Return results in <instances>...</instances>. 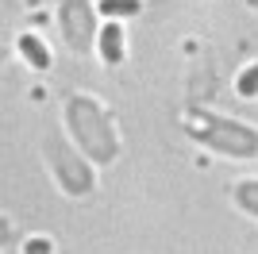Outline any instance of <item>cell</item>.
Segmentation results:
<instances>
[{
    "instance_id": "cell-1",
    "label": "cell",
    "mask_w": 258,
    "mask_h": 254,
    "mask_svg": "<svg viewBox=\"0 0 258 254\" xmlns=\"http://www.w3.org/2000/svg\"><path fill=\"white\" fill-rule=\"evenodd\" d=\"M66 127H70V135H74L77 150L93 162H116L119 154V139H116V123L108 116L104 108L85 93H74L66 100Z\"/></svg>"
},
{
    "instance_id": "cell-2",
    "label": "cell",
    "mask_w": 258,
    "mask_h": 254,
    "mask_svg": "<svg viewBox=\"0 0 258 254\" xmlns=\"http://www.w3.org/2000/svg\"><path fill=\"white\" fill-rule=\"evenodd\" d=\"M185 131L201 147L216 150V154H227V158H254L258 154V131L250 123H243V119L216 116V112H193Z\"/></svg>"
},
{
    "instance_id": "cell-3",
    "label": "cell",
    "mask_w": 258,
    "mask_h": 254,
    "mask_svg": "<svg viewBox=\"0 0 258 254\" xmlns=\"http://www.w3.org/2000/svg\"><path fill=\"white\" fill-rule=\"evenodd\" d=\"M43 154H46V166H50L54 181H58V189L66 197H89L93 193V166L77 154V147H70L62 135H46Z\"/></svg>"
},
{
    "instance_id": "cell-4",
    "label": "cell",
    "mask_w": 258,
    "mask_h": 254,
    "mask_svg": "<svg viewBox=\"0 0 258 254\" xmlns=\"http://www.w3.org/2000/svg\"><path fill=\"white\" fill-rule=\"evenodd\" d=\"M58 23H62L66 46L74 54H89L97 46V16L89 8V0H62V12H58Z\"/></svg>"
},
{
    "instance_id": "cell-5",
    "label": "cell",
    "mask_w": 258,
    "mask_h": 254,
    "mask_svg": "<svg viewBox=\"0 0 258 254\" xmlns=\"http://www.w3.org/2000/svg\"><path fill=\"white\" fill-rule=\"evenodd\" d=\"M97 50H100V58H104L108 66H119V62H123L127 46H123V27H119V23L108 20L104 27H100V35H97Z\"/></svg>"
},
{
    "instance_id": "cell-6",
    "label": "cell",
    "mask_w": 258,
    "mask_h": 254,
    "mask_svg": "<svg viewBox=\"0 0 258 254\" xmlns=\"http://www.w3.org/2000/svg\"><path fill=\"white\" fill-rule=\"evenodd\" d=\"M16 50L23 54V62L31 66V70H50V46H46L43 39H39V35H20V39H16Z\"/></svg>"
},
{
    "instance_id": "cell-7",
    "label": "cell",
    "mask_w": 258,
    "mask_h": 254,
    "mask_svg": "<svg viewBox=\"0 0 258 254\" xmlns=\"http://www.w3.org/2000/svg\"><path fill=\"white\" fill-rule=\"evenodd\" d=\"M231 197H235V204L247 212V216H254V220H258V177L239 181L235 189H231Z\"/></svg>"
},
{
    "instance_id": "cell-8",
    "label": "cell",
    "mask_w": 258,
    "mask_h": 254,
    "mask_svg": "<svg viewBox=\"0 0 258 254\" xmlns=\"http://www.w3.org/2000/svg\"><path fill=\"white\" fill-rule=\"evenodd\" d=\"M235 89H239V96H258V62H250L243 74H239V81H235Z\"/></svg>"
},
{
    "instance_id": "cell-9",
    "label": "cell",
    "mask_w": 258,
    "mask_h": 254,
    "mask_svg": "<svg viewBox=\"0 0 258 254\" xmlns=\"http://www.w3.org/2000/svg\"><path fill=\"white\" fill-rule=\"evenodd\" d=\"M104 16H139V0H104Z\"/></svg>"
},
{
    "instance_id": "cell-10",
    "label": "cell",
    "mask_w": 258,
    "mask_h": 254,
    "mask_svg": "<svg viewBox=\"0 0 258 254\" xmlns=\"http://www.w3.org/2000/svg\"><path fill=\"white\" fill-rule=\"evenodd\" d=\"M50 250H54V243L43 239V235H31V239L23 243V254H50Z\"/></svg>"
}]
</instances>
